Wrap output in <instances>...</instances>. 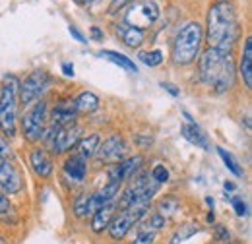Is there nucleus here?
<instances>
[{"mask_svg":"<svg viewBox=\"0 0 252 244\" xmlns=\"http://www.w3.org/2000/svg\"><path fill=\"white\" fill-rule=\"evenodd\" d=\"M241 37V26L231 0H216L208 12L206 39L210 49L231 53Z\"/></svg>","mask_w":252,"mask_h":244,"instance_id":"1","label":"nucleus"},{"mask_svg":"<svg viewBox=\"0 0 252 244\" xmlns=\"http://www.w3.org/2000/svg\"><path fill=\"white\" fill-rule=\"evenodd\" d=\"M200 80L212 88L214 93H225L235 86V62L231 59V53L208 49L198 62Z\"/></svg>","mask_w":252,"mask_h":244,"instance_id":"2","label":"nucleus"},{"mask_svg":"<svg viewBox=\"0 0 252 244\" xmlns=\"http://www.w3.org/2000/svg\"><path fill=\"white\" fill-rule=\"evenodd\" d=\"M204 41V28L198 22H189L177 31L171 47V59L177 66H187L198 59Z\"/></svg>","mask_w":252,"mask_h":244,"instance_id":"3","label":"nucleus"},{"mask_svg":"<svg viewBox=\"0 0 252 244\" xmlns=\"http://www.w3.org/2000/svg\"><path fill=\"white\" fill-rule=\"evenodd\" d=\"M18 88L20 82L14 76L4 80L0 90V130L6 138L16 136V121H18Z\"/></svg>","mask_w":252,"mask_h":244,"instance_id":"4","label":"nucleus"},{"mask_svg":"<svg viewBox=\"0 0 252 244\" xmlns=\"http://www.w3.org/2000/svg\"><path fill=\"white\" fill-rule=\"evenodd\" d=\"M148 212H150V204H136V206H130L125 210H119V214H115L113 221L107 227L109 237L113 241H123L126 235L138 225V221L148 215Z\"/></svg>","mask_w":252,"mask_h":244,"instance_id":"5","label":"nucleus"},{"mask_svg":"<svg viewBox=\"0 0 252 244\" xmlns=\"http://www.w3.org/2000/svg\"><path fill=\"white\" fill-rule=\"evenodd\" d=\"M49 107L45 101H35L22 117V132L28 142H39L47 128Z\"/></svg>","mask_w":252,"mask_h":244,"instance_id":"6","label":"nucleus"},{"mask_svg":"<svg viewBox=\"0 0 252 244\" xmlns=\"http://www.w3.org/2000/svg\"><path fill=\"white\" fill-rule=\"evenodd\" d=\"M159 18V6L156 0H140L132 2L125 12V24L136 30H148L152 28Z\"/></svg>","mask_w":252,"mask_h":244,"instance_id":"7","label":"nucleus"},{"mask_svg":"<svg viewBox=\"0 0 252 244\" xmlns=\"http://www.w3.org/2000/svg\"><path fill=\"white\" fill-rule=\"evenodd\" d=\"M82 138V128L78 124H70V126H64V128H45V134L41 140H45L47 148L55 155H61V153L72 150Z\"/></svg>","mask_w":252,"mask_h":244,"instance_id":"8","label":"nucleus"},{"mask_svg":"<svg viewBox=\"0 0 252 244\" xmlns=\"http://www.w3.org/2000/svg\"><path fill=\"white\" fill-rule=\"evenodd\" d=\"M51 86V76L43 70H35L32 72L18 88V103L24 107H30L32 103L39 101V97L49 90Z\"/></svg>","mask_w":252,"mask_h":244,"instance_id":"9","label":"nucleus"},{"mask_svg":"<svg viewBox=\"0 0 252 244\" xmlns=\"http://www.w3.org/2000/svg\"><path fill=\"white\" fill-rule=\"evenodd\" d=\"M24 188V181L16 165L8 157H0V190L4 194H18Z\"/></svg>","mask_w":252,"mask_h":244,"instance_id":"10","label":"nucleus"},{"mask_svg":"<svg viewBox=\"0 0 252 244\" xmlns=\"http://www.w3.org/2000/svg\"><path fill=\"white\" fill-rule=\"evenodd\" d=\"M76 119H78V111L74 107V101H61L53 107L51 115L47 117V124H49V128L57 130V128L74 124Z\"/></svg>","mask_w":252,"mask_h":244,"instance_id":"11","label":"nucleus"},{"mask_svg":"<svg viewBox=\"0 0 252 244\" xmlns=\"http://www.w3.org/2000/svg\"><path fill=\"white\" fill-rule=\"evenodd\" d=\"M97 155L101 161H113V163L123 161V157L126 155V142L123 140V136L119 134L109 136L103 144H99Z\"/></svg>","mask_w":252,"mask_h":244,"instance_id":"12","label":"nucleus"},{"mask_svg":"<svg viewBox=\"0 0 252 244\" xmlns=\"http://www.w3.org/2000/svg\"><path fill=\"white\" fill-rule=\"evenodd\" d=\"M142 165H144V157H142V155L126 157V159L115 163V165L109 169V181H119V183H123L126 179L134 177V175L140 171Z\"/></svg>","mask_w":252,"mask_h":244,"instance_id":"13","label":"nucleus"},{"mask_svg":"<svg viewBox=\"0 0 252 244\" xmlns=\"http://www.w3.org/2000/svg\"><path fill=\"white\" fill-rule=\"evenodd\" d=\"M30 163H32V169L35 171V175L41 177V179H49L53 175V171H55V165H53L49 153H47V150H43V148L32 150V153H30Z\"/></svg>","mask_w":252,"mask_h":244,"instance_id":"14","label":"nucleus"},{"mask_svg":"<svg viewBox=\"0 0 252 244\" xmlns=\"http://www.w3.org/2000/svg\"><path fill=\"white\" fill-rule=\"evenodd\" d=\"M64 175L72 181V183H84L86 181V175H88V163L84 157H80L78 153L68 157L64 161Z\"/></svg>","mask_w":252,"mask_h":244,"instance_id":"15","label":"nucleus"},{"mask_svg":"<svg viewBox=\"0 0 252 244\" xmlns=\"http://www.w3.org/2000/svg\"><path fill=\"white\" fill-rule=\"evenodd\" d=\"M117 212H119L117 202H111V204H107V206L99 208V210L92 215V231L97 233V235H99V233H103V231H107L109 223L113 221V217H115Z\"/></svg>","mask_w":252,"mask_h":244,"instance_id":"16","label":"nucleus"},{"mask_svg":"<svg viewBox=\"0 0 252 244\" xmlns=\"http://www.w3.org/2000/svg\"><path fill=\"white\" fill-rule=\"evenodd\" d=\"M117 35L123 39V43H125L126 47H130V49H138V47H142V43H144V39H146V33L142 30H136V28H130V26H126L125 22L123 24H117Z\"/></svg>","mask_w":252,"mask_h":244,"instance_id":"17","label":"nucleus"},{"mask_svg":"<svg viewBox=\"0 0 252 244\" xmlns=\"http://www.w3.org/2000/svg\"><path fill=\"white\" fill-rule=\"evenodd\" d=\"M239 74L247 86V90L252 88V37H247L245 41V51H243V59L239 66Z\"/></svg>","mask_w":252,"mask_h":244,"instance_id":"18","label":"nucleus"},{"mask_svg":"<svg viewBox=\"0 0 252 244\" xmlns=\"http://www.w3.org/2000/svg\"><path fill=\"white\" fill-rule=\"evenodd\" d=\"M181 132H183V136L189 140L190 144H194L196 148H202V150H208V148H210V146H208V138H206V134L200 130V126H198L196 122L183 124Z\"/></svg>","mask_w":252,"mask_h":244,"instance_id":"19","label":"nucleus"},{"mask_svg":"<svg viewBox=\"0 0 252 244\" xmlns=\"http://www.w3.org/2000/svg\"><path fill=\"white\" fill-rule=\"evenodd\" d=\"M99 144H101V138H99V134L82 136V138H80V142L76 144V148H78V155H80V157H84V159H90V157H94L95 153H97V148H99Z\"/></svg>","mask_w":252,"mask_h":244,"instance_id":"20","label":"nucleus"},{"mask_svg":"<svg viewBox=\"0 0 252 244\" xmlns=\"http://www.w3.org/2000/svg\"><path fill=\"white\" fill-rule=\"evenodd\" d=\"M74 107L78 113H95L99 109V97L92 92H82L74 99Z\"/></svg>","mask_w":252,"mask_h":244,"instance_id":"21","label":"nucleus"},{"mask_svg":"<svg viewBox=\"0 0 252 244\" xmlns=\"http://www.w3.org/2000/svg\"><path fill=\"white\" fill-rule=\"evenodd\" d=\"M99 57H103V59H107V61L119 64L121 68H125V70L132 72V74H136V72H138V68H136L134 61H132V59H128L126 55H123V53H117V51H99Z\"/></svg>","mask_w":252,"mask_h":244,"instance_id":"22","label":"nucleus"},{"mask_svg":"<svg viewBox=\"0 0 252 244\" xmlns=\"http://www.w3.org/2000/svg\"><path fill=\"white\" fill-rule=\"evenodd\" d=\"M198 233H200V225L194 223V221H190V223L179 227V229L175 231V235L171 237V243L169 244H183L185 241H189L190 237H194V235H198Z\"/></svg>","mask_w":252,"mask_h":244,"instance_id":"23","label":"nucleus"},{"mask_svg":"<svg viewBox=\"0 0 252 244\" xmlns=\"http://www.w3.org/2000/svg\"><path fill=\"white\" fill-rule=\"evenodd\" d=\"M179 208H181V202L175 198V196H165V198H161L158 204V214L161 217H173V215L179 212Z\"/></svg>","mask_w":252,"mask_h":244,"instance_id":"24","label":"nucleus"},{"mask_svg":"<svg viewBox=\"0 0 252 244\" xmlns=\"http://www.w3.org/2000/svg\"><path fill=\"white\" fill-rule=\"evenodd\" d=\"M218 153H220L221 161L225 163V167H227V169H229V171H231V173H233L237 179H243V175H245V173H243V169H241L239 161H237V159H235L231 153L227 152V150H223V148H218Z\"/></svg>","mask_w":252,"mask_h":244,"instance_id":"25","label":"nucleus"},{"mask_svg":"<svg viewBox=\"0 0 252 244\" xmlns=\"http://www.w3.org/2000/svg\"><path fill=\"white\" fill-rule=\"evenodd\" d=\"M72 210H74L76 217H88V215H92V212H90V194H80L74 200Z\"/></svg>","mask_w":252,"mask_h":244,"instance_id":"26","label":"nucleus"},{"mask_svg":"<svg viewBox=\"0 0 252 244\" xmlns=\"http://www.w3.org/2000/svg\"><path fill=\"white\" fill-rule=\"evenodd\" d=\"M138 59L144 62L146 66L154 68V66H159V64L163 62V53H161L159 49H156V51H150V53H140Z\"/></svg>","mask_w":252,"mask_h":244,"instance_id":"27","label":"nucleus"},{"mask_svg":"<svg viewBox=\"0 0 252 244\" xmlns=\"http://www.w3.org/2000/svg\"><path fill=\"white\" fill-rule=\"evenodd\" d=\"M150 177H152L158 184H165L167 181H169V169H167L165 165H156V167L152 169Z\"/></svg>","mask_w":252,"mask_h":244,"instance_id":"28","label":"nucleus"},{"mask_svg":"<svg viewBox=\"0 0 252 244\" xmlns=\"http://www.w3.org/2000/svg\"><path fill=\"white\" fill-rule=\"evenodd\" d=\"M154 241H156V235H154V233H148V231H144V229H138L134 241L130 244H154Z\"/></svg>","mask_w":252,"mask_h":244,"instance_id":"29","label":"nucleus"},{"mask_svg":"<svg viewBox=\"0 0 252 244\" xmlns=\"http://www.w3.org/2000/svg\"><path fill=\"white\" fill-rule=\"evenodd\" d=\"M231 204H233V208H235V212H237L239 217H245V215L249 214V208H247V204L243 202V198L233 196V198H231Z\"/></svg>","mask_w":252,"mask_h":244,"instance_id":"30","label":"nucleus"},{"mask_svg":"<svg viewBox=\"0 0 252 244\" xmlns=\"http://www.w3.org/2000/svg\"><path fill=\"white\" fill-rule=\"evenodd\" d=\"M214 233H216V241H218V243H227L229 237H231L229 231H227L223 225H216V227H214Z\"/></svg>","mask_w":252,"mask_h":244,"instance_id":"31","label":"nucleus"},{"mask_svg":"<svg viewBox=\"0 0 252 244\" xmlns=\"http://www.w3.org/2000/svg\"><path fill=\"white\" fill-rule=\"evenodd\" d=\"M134 0H111V6H109V14H115L117 10H123L125 6L132 4Z\"/></svg>","mask_w":252,"mask_h":244,"instance_id":"32","label":"nucleus"},{"mask_svg":"<svg viewBox=\"0 0 252 244\" xmlns=\"http://www.w3.org/2000/svg\"><path fill=\"white\" fill-rule=\"evenodd\" d=\"M10 210H12V206H10V200L6 198V194H4V192H0V215L10 214Z\"/></svg>","mask_w":252,"mask_h":244,"instance_id":"33","label":"nucleus"},{"mask_svg":"<svg viewBox=\"0 0 252 244\" xmlns=\"http://www.w3.org/2000/svg\"><path fill=\"white\" fill-rule=\"evenodd\" d=\"M68 33H70V35H72V37H74V39H76L78 43H86V37H84V35H82V33L78 31V28L70 26V28H68Z\"/></svg>","mask_w":252,"mask_h":244,"instance_id":"34","label":"nucleus"},{"mask_svg":"<svg viewBox=\"0 0 252 244\" xmlns=\"http://www.w3.org/2000/svg\"><path fill=\"white\" fill-rule=\"evenodd\" d=\"M161 88H163V90H167V93H171L173 97H179V90H177V86H173V84H169V82H163V84H161Z\"/></svg>","mask_w":252,"mask_h":244,"instance_id":"35","label":"nucleus"},{"mask_svg":"<svg viewBox=\"0 0 252 244\" xmlns=\"http://www.w3.org/2000/svg\"><path fill=\"white\" fill-rule=\"evenodd\" d=\"M90 33H92V39H94V41H103V31L99 30L97 26H94Z\"/></svg>","mask_w":252,"mask_h":244,"instance_id":"36","label":"nucleus"},{"mask_svg":"<svg viewBox=\"0 0 252 244\" xmlns=\"http://www.w3.org/2000/svg\"><path fill=\"white\" fill-rule=\"evenodd\" d=\"M63 74L64 76H68V78H72V76H74V66H72V64H68V62L63 64Z\"/></svg>","mask_w":252,"mask_h":244,"instance_id":"37","label":"nucleus"},{"mask_svg":"<svg viewBox=\"0 0 252 244\" xmlns=\"http://www.w3.org/2000/svg\"><path fill=\"white\" fill-rule=\"evenodd\" d=\"M8 153H10V148H8V144L0 138V157H8Z\"/></svg>","mask_w":252,"mask_h":244,"instance_id":"38","label":"nucleus"},{"mask_svg":"<svg viewBox=\"0 0 252 244\" xmlns=\"http://www.w3.org/2000/svg\"><path fill=\"white\" fill-rule=\"evenodd\" d=\"M223 188H225V192H231V190H235V184H233V183H225V184H223Z\"/></svg>","mask_w":252,"mask_h":244,"instance_id":"39","label":"nucleus"},{"mask_svg":"<svg viewBox=\"0 0 252 244\" xmlns=\"http://www.w3.org/2000/svg\"><path fill=\"white\" fill-rule=\"evenodd\" d=\"M76 2H78L80 6H90V4H92V2H95V0H76Z\"/></svg>","mask_w":252,"mask_h":244,"instance_id":"40","label":"nucleus"},{"mask_svg":"<svg viewBox=\"0 0 252 244\" xmlns=\"http://www.w3.org/2000/svg\"><path fill=\"white\" fill-rule=\"evenodd\" d=\"M206 204H208L210 208H214V198H210V196H208V198H206Z\"/></svg>","mask_w":252,"mask_h":244,"instance_id":"41","label":"nucleus"},{"mask_svg":"<svg viewBox=\"0 0 252 244\" xmlns=\"http://www.w3.org/2000/svg\"><path fill=\"white\" fill-rule=\"evenodd\" d=\"M0 244H6V241H4V239H2V237H0Z\"/></svg>","mask_w":252,"mask_h":244,"instance_id":"42","label":"nucleus"},{"mask_svg":"<svg viewBox=\"0 0 252 244\" xmlns=\"http://www.w3.org/2000/svg\"><path fill=\"white\" fill-rule=\"evenodd\" d=\"M223 244H227V243H223ZM229 244H237V243H229Z\"/></svg>","mask_w":252,"mask_h":244,"instance_id":"43","label":"nucleus"}]
</instances>
